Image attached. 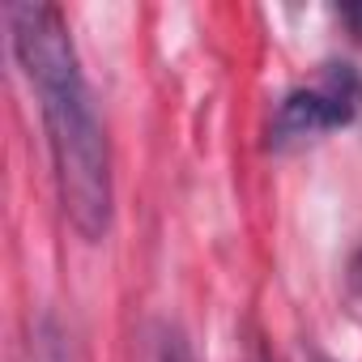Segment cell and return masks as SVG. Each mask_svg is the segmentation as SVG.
I'll return each mask as SVG.
<instances>
[{"mask_svg": "<svg viewBox=\"0 0 362 362\" xmlns=\"http://www.w3.org/2000/svg\"><path fill=\"white\" fill-rule=\"evenodd\" d=\"M341 22H345V26L354 30V39L362 43V5H345V9H341Z\"/></svg>", "mask_w": 362, "mask_h": 362, "instance_id": "cell-4", "label": "cell"}, {"mask_svg": "<svg viewBox=\"0 0 362 362\" xmlns=\"http://www.w3.org/2000/svg\"><path fill=\"white\" fill-rule=\"evenodd\" d=\"M158 362H197V354H192V345L179 337V332H170L162 341V349H158Z\"/></svg>", "mask_w": 362, "mask_h": 362, "instance_id": "cell-3", "label": "cell"}, {"mask_svg": "<svg viewBox=\"0 0 362 362\" xmlns=\"http://www.w3.org/2000/svg\"><path fill=\"white\" fill-rule=\"evenodd\" d=\"M5 22H9L13 56L30 90L39 94L60 209L86 243H98L111 230V209H115L111 149L77 47L69 39L64 13L56 5H39V0H13V5H5Z\"/></svg>", "mask_w": 362, "mask_h": 362, "instance_id": "cell-1", "label": "cell"}, {"mask_svg": "<svg viewBox=\"0 0 362 362\" xmlns=\"http://www.w3.org/2000/svg\"><path fill=\"white\" fill-rule=\"evenodd\" d=\"M358 111H362V81L345 64L341 69L332 64L320 86L286 94V103L277 107L273 141L286 145V141H303V136H315L328 128H345V124H354Z\"/></svg>", "mask_w": 362, "mask_h": 362, "instance_id": "cell-2", "label": "cell"}]
</instances>
